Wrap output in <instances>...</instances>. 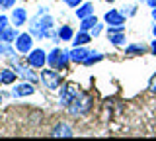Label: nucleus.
<instances>
[{
	"instance_id": "obj_4",
	"label": "nucleus",
	"mask_w": 156,
	"mask_h": 141,
	"mask_svg": "<svg viewBox=\"0 0 156 141\" xmlns=\"http://www.w3.org/2000/svg\"><path fill=\"white\" fill-rule=\"evenodd\" d=\"M33 45V35L31 33H20L18 39H16V49L20 53H29Z\"/></svg>"
},
{
	"instance_id": "obj_3",
	"label": "nucleus",
	"mask_w": 156,
	"mask_h": 141,
	"mask_svg": "<svg viewBox=\"0 0 156 141\" xmlns=\"http://www.w3.org/2000/svg\"><path fill=\"white\" fill-rule=\"evenodd\" d=\"M47 63V55L43 49H31L27 55V65L33 67V69H43Z\"/></svg>"
},
{
	"instance_id": "obj_36",
	"label": "nucleus",
	"mask_w": 156,
	"mask_h": 141,
	"mask_svg": "<svg viewBox=\"0 0 156 141\" xmlns=\"http://www.w3.org/2000/svg\"><path fill=\"white\" fill-rule=\"evenodd\" d=\"M140 2H143V0H140Z\"/></svg>"
},
{
	"instance_id": "obj_21",
	"label": "nucleus",
	"mask_w": 156,
	"mask_h": 141,
	"mask_svg": "<svg viewBox=\"0 0 156 141\" xmlns=\"http://www.w3.org/2000/svg\"><path fill=\"white\" fill-rule=\"evenodd\" d=\"M101 59H104V55H101V53H98V51H90V55L86 57V61L82 63V65L90 67V65H94V63H100Z\"/></svg>"
},
{
	"instance_id": "obj_16",
	"label": "nucleus",
	"mask_w": 156,
	"mask_h": 141,
	"mask_svg": "<svg viewBox=\"0 0 156 141\" xmlns=\"http://www.w3.org/2000/svg\"><path fill=\"white\" fill-rule=\"evenodd\" d=\"M107 39H109L113 45L121 47L125 43V30H119V32H113V33H107Z\"/></svg>"
},
{
	"instance_id": "obj_13",
	"label": "nucleus",
	"mask_w": 156,
	"mask_h": 141,
	"mask_svg": "<svg viewBox=\"0 0 156 141\" xmlns=\"http://www.w3.org/2000/svg\"><path fill=\"white\" fill-rule=\"evenodd\" d=\"M92 14H94V4H92V2H84L82 6L76 8V18H78V20H84V18L92 16Z\"/></svg>"
},
{
	"instance_id": "obj_31",
	"label": "nucleus",
	"mask_w": 156,
	"mask_h": 141,
	"mask_svg": "<svg viewBox=\"0 0 156 141\" xmlns=\"http://www.w3.org/2000/svg\"><path fill=\"white\" fill-rule=\"evenodd\" d=\"M144 2H146V4H148V6H150V8H156V0H144Z\"/></svg>"
},
{
	"instance_id": "obj_27",
	"label": "nucleus",
	"mask_w": 156,
	"mask_h": 141,
	"mask_svg": "<svg viewBox=\"0 0 156 141\" xmlns=\"http://www.w3.org/2000/svg\"><path fill=\"white\" fill-rule=\"evenodd\" d=\"M6 28H8V18L0 14V33H2L4 30H6Z\"/></svg>"
},
{
	"instance_id": "obj_34",
	"label": "nucleus",
	"mask_w": 156,
	"mask_h": 141,
	"mask_svg": "<svg viewBox=\"0 0 156 141\" xmlns=\"http://www.w3.org/2000/svg\"><path fill=\"white\" fill-rule=\"evenodd\" d=\"M105 2H115V0H105Z\"/></svg>"
},
{
	"instance_id": "obj_30",
	"label": "nucleus",
	"mask_w": 156,
	"mask_h": 141,
	"mask_svg": "<svg viewBox=\"0 0 156 141\" xmlns=\"http://www.w3.org/2000/svg\"><path fill=\"white\" fill-rule=\"evenodd\" d=\"M150 51H152V55H156V37H154V41L150 43Z\"/></svg>"
},
{
	"instance_id": "obj_1",
	"label": "nucleus",
	"mask_w": 156,
	"mask_h": 141,
	"mask_svg": "<svg viewBox=\"0 0 156 141\" xmlns=\"http://www.w3.org/2000/svg\"><path fill=\"white\" fill-rule=\"evenodd\" d=\"M68 112H70V116H84L90 112L92 108V96L90 94H86V92H78L76 94V98L70 102V104L66 106Z\"/></svg>"
},
{
	"instance_id": "obj_18",
	"label": "nucleus",
	"mask_w": 156,
	"mask_h": 141,
	"mask_svg": "<svg viewBox=\"0 0 156 141\" xmlns=\"http://www.w3.org/2000/svg\"><path fill=\"white\" fill-rule=\"evenodd\" d=\"M72 37H74V30H72L70 26H62L61 30H58V39H62V41H72Z\"/></svg>"
},
{
	"instance_id": "obj_23",
	"label": "nucleus",
	"mask_w": 156,
	"mask_h": 141,
	"mask_svg": "<svg viewBox=\"0 0 156 141\" xmlns=\"http://www.w3.org/2000/svg\"><path fill=\"white\" fill-rule=\"evenodd\" d=\"M0 53H2V55H8V57H12V55H14V49L8 45L6 41H2V43H0Z\"/></svg>"
},
{
	"instance_id": "obj_20",
	"label": "nucleus",
	"mask_w": 156,
	"mask_h": 141,
	"mask_svg": "<svg viewBox=\"0 0 156 141\" xmlns=\"http://www.w3.org/2000/svg\"><path fill=\"white\" fill-rule=\"evenodd\" d=\"M148 49H146L144 45H140V43H135V45H129L125 49V55H143V53H146Z\"/></svg>"
},
{
	"instance_id": "obj_25",
	"label": "nucleus",
	"mask_w": 156,
	"mask_h": 141,
	"mask_svg": "<svg viewBox=\"0 0 156 141\" xmlns=\"http://www.w3.org/2000/svg\"><path fill=\"white\" fill-rule=\"evenodd\" d=\"M14 6H16V0H0V8L2 10H10Z\"/></svg>"
},
{
	"instance_id": "obj_9",
	"label": "nucleus",
	"mask_w": 156,
	"mask_h": 141,
	"mask_svg": "<svg viewBox=\"0 0 156 141\" xmlns=\"http://www.w3.org/2000/svg\"><path fill=\"white\" fill-rule=\"evenodd\" d=\"M88 55H90V51L84 49V45L74 47V49L70 51V61H72V63H84Z\"/></svg>"
},
{
	"instance_id": "obj_29",
	"label": "nucleus",
	"mask_w": 156,
	"mask_h": 141,
	"mask_svg": "<svg viewBox=\"0 0 156 141\" xmlns=\"http://www.w3.org/2000/svg\"><path fill=\"white\" fill-rule=\"evenodd\" d=\"M82 2H84V0H65V4H68V6H72V8H78Z\"/></svg>"
},
{
	"instance_id": "obj_8",
	"label": "nucleus",
	"mask_w": 156,
	"mask_h": 141,
	"mask_svg": "<svg viewBox=\"0 0 156 141\" xmlns=\"http://www.w3.org/2000/svg\"><path fill=\"white\" fill-rule=\"evenodd\" d=\"M49 135H51V137H72V129L68 128L66 124H57L55 128H53L51 131H49Z\"/></svg>"
},
{
	"instance_id": "obj_10",
	"label": "nucleus",
	"mask_w": 156,
	"mask_h": 141,
	"mask_svg": "<svg viewBox=\"0 0 156 141\" xmlns=\"http://www.w3.org/2000/svg\"><path fill=\"white\" fill-rule=\"evenodd\" d=\"M16 72H18L20 76H23V79H26L27 82H35V80H37V75L31 71V67H29V65H27V67H23V65H16Z\"/></svg>"
},
{
	"instance_id": "obj_7",
	"label": "nucleus",
	"mask_w": 156,
	"mask_h": 141,
	"mask_svg": "<svg viewBox=\"0 0 156 141\" xmlns=\"http://www.w3.org/2000/svg\"><path fill=\"white\" fill-rule=\"evenodd\" d=\"M33 82H22V84H18L16 88L12 90V96L14 98H22V96H29L35 92V88H33Z\"/></svg>"
},
{
	"instance_id": "obj_24",
	"label": "nucleus",
	"mask_w": 156,
	"mask_h": 141,
	"mask_svg": "<svg viewBox=\"0 0 156 141\" xmlns=\"http://www.w3.org/2000/svg\"><path fill=\"white\" fill-rule=\"evenodd\" d=\"M121 12H123L125 16H135V14H136V6H135V4H129V6H123V10H121Z\"/></svg>"
},
{
	"instance_id": "obj_35",
	"label": "nucleus",
	"mask_w": 156,
	"mask_h": 141,
	"mask_svg": "<svg viewBox=\"0 0 156 141\" xmlns=\"http://www.w3.org/2000/svg\"><path fill=\"white\" fill-rule=\"evenodd\" d=\"M0 102H2V96H0Z\"/></svg>"
},
{
	"instance_id": "obj_15",
	"label": "nucleus",
	"mask_w": 156,
	"mask_h": 141,
	"mask_svg": "<svg viewBox=\"0 0 156 141\" xmlns=\"http://www.w3.org/2000/svg\"><path fill=\"white\" fill-rule=\"evenodd\" d=\"M18 35H20V33L16 32V28H10V26H8L6 30L0 33V39L6 41V43H12V41H16V39H18Z\"/></svg>"
},
{
	"instance_id": "obj_32",
	"label": "nucleus",
	"mask_w": 156,
	"mask_h": 141,
	"mask_svg": "<svg viewBox=\"0 0 156 141\" xmlns=\"http://www.w3.org/2000/svg\"><path fill=\"white\" fill-rule=\"evenodd\" d=\"M152 18H154V22H156V8H152Z\"/></svg>"
},
{
	"instance_id": "obj_11",
	"label": "nucleus",
	"mask_w": 156,
	"mask_h": 141,
	"mask_svg": "<svg viewBox=\"0 0 156 141\" xmlns=\"http://www.w3.org/2000/svg\"><path fill=\"white\" fill-rule=\"evenodd\" d=\"M27 20V12L23 10V8H14V12H12V22H14V26L20 28V26H23Z\"/></svg>"
},
{
	"instance_id": "obj_33",
	"label": "nucleus",
	"mask_w": 156,
	"mask_h": 141,
	"mask_svg": "<svg viewBox=\"0 0 156 141\" xmlns=\"http://www.w3.org/2000/svg\"><path fill=\"white\" fill-rule=\"evenodd\" d=\"M152 33H154V37H156V24L152 26Z\"/></svg>"
},
{
	"instance_id": "obj_26",
	"label": "nucleus",
	"mask_w": 156,
	"mask_h": 141,
	"mask_svg": "<svg viewBox=\"0 0 156 141\" xmlns=\"http://www.w3.org/2000/svg\"><path fill=\"white\" fill-rule=\"evenodd\" d=\"M101 30H104V24H100V22H98L96 26H94V28H92V30H90L92 37H98V35H100V33H101Z\"/></svg>"
},
{
	"instance_id": "obj_2",
	"label": "nucleus",
	"mask_w": 156,
	"mask_h": 141,
	"mask_svg": "<svg viewBox=\"0 0 156 141\" xmlns=\"http://www.w3.org/2000/svg\"><path fill=\"white\" fill-rule=\"evenodd\" d=\"M39 79H41L43 84H45L47 88H51V90H57L58 86L62 84V76L57 72V69H55V71H43Z\"/></svg>"
},
{
	"instance_id": "obj_5",
	"label": "nucleus",
	"mask_w": 156,
	"mask_h": 141,
	"mask_svg": "<svg viewBox=\"0 0 156 141\" xmlns=\"http://www.w3.org/2000/svg\"><path fill=\"white\" fill-rule=\"evenodd\" d=\"M104 20L109 24V26H125L127 16H125L121 10H109V12H105Z\"/></svg>"
},
{
	"instance_id": "obj_22",
	"label": "nucleus",
	"mask_w": 156,
	"mask_h": 141,
	"mask_svg": "<svg viewBox=\"0 0 156 141\" xmlns=\"http://www.w3.org/2000/svg\"><path fill=\"white\" fill-rule=\"evenodd\" d=\"M58 55H61V49H53V51H51V53H49V55H47V63H49V65L53 67V69H55V67H57Z\"/></svg>"
},
{
	"instance_id": "obj_19",
	"label": "nucleus",
	"mask_w": 156,
	"mask_h": 141,
	"mask_svg": "<svg viewBox=\"0 0 156 141\" xmlns=\"http://www.w3.org/2000/svg\"><path fill=\"white\" fill-rule=\"evenodd\" d=\"M80 22H82V24H80V30H82V32H90L92 28L98 24V18L92 14V16H88V18H84V20H80Z\"/></svg>"
},
{
	"instance_id": "obj_14",
	"label": "nucleus",
	"mask_w": 156,
	"mask_h": 141,
	"mask_svg": "<svg viewBox=\"0 0 156 141\" xmlns=\"http://www.w3.org/2000/svg\"><path fill=\"white\" fill-rule=\"evenodd\" d=\"M16 76H18L16 71L2 69L0 71V84H12V82H16Z\"/></svg>"
},
{
	"instance_id": "obj_17",
	"label": "nucleus",
	"mask_w": 156,
	"mask_h": 141,
	"mask_svg": "<svg viewBox=\"0 0 156 141\" xmlns=\"http://www.w3.org/2000/svg\"><path fill=\"white\" fill-rule=\"evenodd\" d=\"M68 63H70V51H61L55 69H57V71H65L66 67H68Z\"/></svg>"
},
{
	"instance_id": "obj_28",
	"label": "nucleus",
	"mask_w": 156,
	"mask_h": 141,
	"mask_svg": "<svg viewBox=\"0 0 156 141\" xmlns=\"http://www.w3.org/2000/svg\"><path fill=\"white\" fill-rule=\"evenodd\" d=\"M148 90L152 92V94H156V75H152V79L148 82Z\"/></svg>"
},
{
	"instance_id": "obj_12",
	"label": "nucleus",
	"mask_w": 156,
	"mask_h": 141,
	"mask_svg": "<svg viewBox=\"0 0 156 141\" xmlns=\"http://www.w3.org/2000/svg\"><path fill=\"white\" fill-rule=\"evenodd\" d=\"M92 41V33L90 32H78L74 37H72V45L74 47H80V45H86V43H90Z\"/></svg>"
},
{
	"instance_id": "obj_6",
	"label": "nucleus",
	"mask_w": 156,
	"mask_h": 141,
	"mask_svg": "<svg viewBox=\"0 0 156 141\" xmlns=\"http://www.w3.org/2000/svg\"><path fill=\"white\" fill-rule=\"evenodd\" d=\"M78 92H80V90H78L76 84H65V86H62V92H61V104L68 106L72 100L76 98Z\"/></svg>"
}]
</instances>
